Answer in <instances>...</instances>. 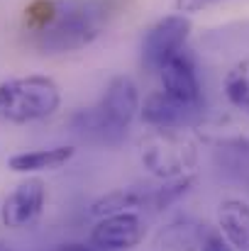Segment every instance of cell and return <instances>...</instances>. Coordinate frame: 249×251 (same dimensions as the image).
Instances as JSON below:
<instances>
[{
  "mask_svg": "<svg viewBox=\"0 0 249 251\" xmlns=\"http://www.w3.org/2000/svg\"><path fill=\"white\" fill-rule=\"evenodd\" d=\"M110 15V0H34L25 10V29L39 51L69 54L93 44Z\"/></svg>",
  "mask_w": 249,
  "mask_h": 251,
  "instance_id": "1",
  "label": "cell"
},
{
  "mask_svg": "<svg viewBox=\"0 0 249 251\" xmlns=\"http://www.w3.org/2000/svg\"><path fill=\"white\" fill-rule=\"evenodd\" d=\"M139 112V90L132 78L117 76L105 85L95 107L74 115V129L85 139L117 144Z\"/></svg>",
  "mask_w": 249,
  "mask_h": 251,
  "instance_id": "2",
  "label": "cell"
},
{
  "mask_svg": "<svg viewBox=\"0 0 249 251\" xmlns=\"http://www.w3.org/2000/svg\"><path fill=\"white\" fill-rule=\"evenodd\" d=\"M137 154L159 180L191 176L198 168V147L183 127H149L137 142Z\"/></svg>",
  "mask_w": 249,
  "mask_h": 251,
  "instance_id": "3",
  "label": "cell"
},
{
  "mask_svg": "<svg viewBox=\"0 0 249 251\" xmlns=\"http://www.w3.org/2000/svg\"><path fill=\"white\" fill-rule=\"evenodd\" d=\"M59 105L61 88L47 76H25L0 83V115L7 122H39L52 117Z\"/></svg>",
  "mask_w": 249,
  "mask_h": 251,
  "instance_id": "4",
  "label": "cell"
},
{
  "mask_svg": "<svg viewBox=\"0 0 249 251\" xmlns=\"http://www.w3.org/2000/svg\"><path fill=\"white\" fill-rule=\"evenodd\" d=\"M191 20L183 12L166 15L157 20L142 39V64L147 71H162L166 64L186 49L191 37Z\"/></svg>",
  "mask_w": 249,
  "mask_h": 251,
  "instance_id": "5",
  "label": "cell"
},
{
  "mask_svg": "<svg viewBox=\"0 0 249 251\" xmlns=\"http://www.w3.org/2000/svg\"><path fill=\"white\" fill-rule=\"evenodd\" d=\"M144 237L147 225L135 210L100 217L90 229V244L100 251H127L142 244Z\"/></svg>",
  "mask_w": 249,
  "mask_h": 251,
  "instance_id": "6",
  "label": "cell"
},
{
  "mask_svg": "<svg viewBox=\"0 0 249 251\" xmlns=\"http://www.w3.org/2000/svg\"><path fill=\"white\" fill-rule=\"evenodd\" d=\"M47 205V185L42 178H27L22 180L2 202L0 220L10 229H27L37 225Z\"/></svg>",
  "mask_w": 249,
  "mask_h": 251,
  "instance_id": "7",
  "label": "cell"
},
{
  "mask_svg": "<svg viewBox=\"0 0 249 251\" xmlns=\"http://www.w3.org/2000/svg\"><path fill=\"white\" fill-rule=\"evenodd\" d=\"M162 76V90L168 98L178 100L181 105L198 110L200 100H203V85H200V76L198 69L191 59V54H186V49L181 54H176L164 69L159 71Z\"/></svg>",
  "mask_w": 249,
  "mask_h": 251,
  "instance_id": "8",
  "label": "cell"
},
{
  "mask_svg": "<svg viewBox=\"0 0 249 251\" xmlns=\"http://www.w3.org/2000/svg\"><path fill=\"white\" fill-rule=\"evenodd\" d=\"M203 239L205 227L198 220L181 215L157 232L152 251H200Z\"/></svg>",
  "mask_w": 249,
  "mask_h": 251,
  "instance_id": "9",
  "label": "cell"
},
{
  "mask_svg": "<svg viewBox=\"0 0 249 251\" xmlns=\"http://www.w3.org/2000/svg\"><path fill=\"white\" fill-rule=\"evenodd\" d=\"M195 112L198 110H191V107L181 105L178 100L168 98L164 90L147 95L144 105H139V115L147 127H183L191 122V117Z\"/></svg>",
  "mask_w": 249,
  "mask_h": 251,
  "instance_id": "10",
  "label": "cell"
},
{
  "mask_svg": "<svg viewBox=\"0 0 249 251\" xmlns=\"http://www.w3.org/2000/svg\"><path fill=\"white\" fill-rule=\"evenodd\" d=\"M218 232L235 251H249V205L245 200L227 198L218 205Z\"/></svg>",
  "mask_w": 249,
  "mask_h": 251,
  "instance_id": "11",
  "label": "cell"
},
{
  "mask_svg": "<svg viewBox=\"0 0 249 251\" xmlns=\"http://www.w3.org/2000/svg\"><path fill=\"white\" fill-rule=\"evenodd\" d=\"M76 156V147L71 144H56L47 149H32V151H20L7 159V168L15 173H39V171H54L69 164Z\"/></svg>",
  "mask_w": 249,
  "mask_h": 251,
  "instance_id": "12",
  "label": "cell"
},
{
  "mask_svg": "<svg viewBox=\"0 0 249 251\" xmlns=\"http://www.w3.org/2000/svg\"><path fill=\"white\" fill-rule=\"evenodd\" d=\"M147 202V188H117V190H110L105 195H100L98 200L90 202V210L88 215L93 220H100V217H108V215H115V212H127V210H139L144 207Z\"/></svg>",
  "mask_w": 249,
  "mask_h": 251,
  "instance_id": "13",
  "label": "cell"
},
{
  "mask_svg": "<svg viewBox=\"0 0 249 251\" xmlns=\"http://www.w3.org/2000/svg\"><path fill=\"white\" fill-rule=\"evenodd\" d=\"M193 183H195V173L181 176V178H171V180H162V185H157V188H147L144 207H149L152 212H164L193 188Z\"/></svg>",
  "mask_w": 249,
  "mask_h": 251,
  "instance_id": "14",
  "label": "cell"
},
{
  "mask_svg": "<svg viewBox=\"0 0 249 251\" xmlns=\"http://www.w3.org/2000/svg\"><path fill=\"white\" fill-rule=\"evenodd\" d=\"M225 98L232 107L249 115V59L237 61L225 76Z\"/></svg>",
  "mask_w": 249,
  "mask_h": 251,
  "instance_id": "15",
  "label": "cell"
},
{
  "mask_svg": "<svg viewBox=\"0 0 249 251\" xmlns=\"http://www.w3.org/2000/svg\"><path fill=\"white\" fill-rule=\"evenodd\" d=\"M200 251H235V247L220 234V232H205Z\"/></svg>",
  "mask_w": 249,
  "mask_h": 251,
  "instance_id": "16",
  "label": "cell"
},
{
  "mask_svg": "<svg viewBox=\"0 0 249 251\" xmlns=\"http://www.w3.org/2000/svg\"><path fill=\"white\" fill-rule=\"evenodd\" d=\"M222 0H176V10L188 15V12H200V10H208L213 5H218Z\"/></svg>",
  "mask_w": 249,
  "mask_h": 251,
  "instance_id": "17",
  "label": "cell"
},
{
  "mask_svg": "<svg viewBox=\"0 0 249 251\" xmlns=\"http://www.w3.org/2000/svg\"><path fill=\"white\" fill-rule=\"evenodd\" d=\"M52 251H95V247L88 242H64V244H59V247H54Z\"/></svg>",
  "mask_w": 249,
  "mask_h": 251,
  "instance_id": "18",
  "label": "cell"
},
{
  "mask_svg": "<svg viewBox=\"0 0 249 251\" xmlns=\"http://www.w3.org/2000/svg\"><path fill=\"white\" fill-rule=\"evenodd\" d=\"M0 251H15V249H12V247H7L5 242H0Z\"/></svg>",
  "mask_w": 249,
  "mask_h": 251,
  "instance_id": "19",
  "label": "cell"
}]
</instances>
